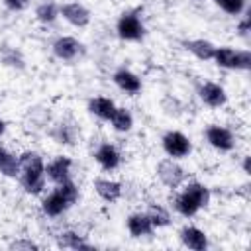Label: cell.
<instances>
[{
	"mask_svg": "<svg viewBox=\"0 0 251 251\" xmlns=\"http://www.w3.org/2000/svg\"><path fill=\"white\" fill-rule=\"evenodd\" d=\"M182 45H184V49H186L188 53H192V55H194L196 59H200V61H212L214 51H216V45H214L212 41L204 39V37L186 39Z\"/></svg>",
	"mask_w": 251,
	"mask_h": 251,
	"instance_id": "obj_18",
	"label": "cell"
},
{
	"mask_svg": "<svg viewBox=\"0 0 251 251\" xmlns=\"http://www.w3.org/2000/svg\"><path fill=\"white\" fill-rule=\"evenodd\" d=\"M71 169H73V161L67 155H57L45 165V178H49L55 184L65 182L71 178Z\"/></svg>",
	"mask_w": 251,
	"mask_h": 251,
	"instance_id": "obj_10",
	"label": "cell"
},
{
	"mask_svg": "<svg viewBox=\"0 0 251 251\" xmlns=\"http://www.w3.org/2000/svg\"><path fill=\"white\" fill-rule=\"evenodd\" d=\"M59 14L71 25H75V27H86L90 24V12H88V8H84L78 2H69V4L59 6Z\"/></svg>",
	"mask_w": 251,
	"mask_h": 251,
	"instance_id": "obj_12",
	"label": "cell"
},
{
	"mask_svg": "<svg viewBox=\"0 0 251 251\" xmlns=\"http://www.w3.org/2000/svg\"><path fill=\"white\" fill-rule=\"evenodd\" d=\"M249 159H251L249 155L243 157V165H241V167H243V173H245V175H249Z\"/></svg>",
	"mask_w": 251,
	"mask_h": 251,
	"instance_id": "obj_31",
	"label": "cell"
},
{
	"mask_svg": "<svg viewBox=\"0 0 251 251\" xmlns=\"http://www.w3.org/2000/svg\"><path fill=\"white\" fill-rule=\"evenodd\" d=\"M212 61L222 69L231 71H249L251 69V51L249 49H233L229 45L216 47Z\"/></svg>",
	"mask_w": 251,
	"mask_h": 251,
	"instance_id": "obj_3",
	"label": "cell"
},
{
	"mask_svg": "<svg viewBox=\"0 0 251 251\" xmlns=\"http://www.w3.org/2000/svg\"><path fill=\"white\" fill-rule=\"evenodd\" d=\"M161 145H163V151L171 157V159H184L190 155L192 151V143L190 139L182 133V131H176V129H171L163 135L161 139Z\"/></svg>",
	"mask_w": 251,
	"mask_h": 251,
	"instance_id": "obj_5",
	"label": "cell"
},
{
	"mask_svg": "<svg viewBox=\"0 0 251 251\" xmlns=\"http://www.w3.org/2000/svg\"><path fill=\"white\" fill-rule=\"evenodd\" d=\"M2 61H4V65H8V67L24 69V59H22V55H20L16 49H4V51H2Z\"/></svg>",
	"mask_w": 251,
	"mask_h": 251,
	"instance_id": "obj_27",
	"label": "cell"
},
{
	"mask_svg": "<svg viewBox=\"0 0 251 251\" xmlns=\"http://www.w3.org/2000/svg\"><path fill=\"white\" fill-rule=\"evenodd\" d=\"M210 200H212L210 188L202 182L192 180L175 196V210L184 218H192L202 208H208Z\"/></svg>",
	"mask_w": 251,
	"mask_h": 251,
	"instance_id": "obj_2",
	"label": "cell"
},
{
	"mask_svg": "<svg viewBox=\"0 0 251 251\" xmlns=\"http://www.w3.org/2000/svg\"><path fill=\"white\" fill-rule=\"evenodd\" d=\"M180 241H182L184 247L194 249V251H204L210 245L208 243V235L196 226H184L180 229Z\"/></svg>",
	"mask_w": 251,
	"mask_h": 251,
	"instance_id": "obj_16",
	"label": "cell"
},
{
	"mask_svg": "<svg viewBox=\"0 0 251 251\" xmlns=\"http://www.w3.org/2000/svg\"><path fill=\"white\" fill-rule=\"evenodd\" d=\"M198 96H200V100H202L206 106H210V108H222V106H226V102H227V94H226L224 86H220L218 82H210V80L200 84Z\"/></svg>",
	"mask_w": 251,
	"mask_h": 251,
	"instance_id": "obj_11",
	"label": "cell"
},
{
	"mask_svg": "<svg viewBox=\"0 0 251 251\" xmlns=\"http://www.w3.org/2000/svg\"><path fill=\"white\" fill-rule=\"evenodd\" d=\"M157 176L167 188L175 190L186 180V171H184V167L180 163H176V159L167 157L157 165Z\"/></svg>",
	"mask_w": 251,
	"mask_h": 251,
	"instance_id": "obj_6",
	"label": "cell"
},
{
	"mask_svg": "<svg viewBox=\"0 0 251 251\" xmlns=\"http://www.w3.org/2000/svg\"><path fill=\"white\" fill-rule=\"evenodd\" d=\"M94 161L104 169V171H116L122 163V155L116 145L112 143H100L94 151Z\"/></svg>",
	"mask_w": 251,
	"mask_h": 251,
	"instance_id": "obj_13",
	"label": "cell"
},
{
	"mask_svg": "<svg viewBox=\"0 0 251 251\" xmlns=\"http://www.w3.org/2000/svg\"><path fill=\"white\" fill-rule=\"evenodd\" d=\"M53 53L57 59L61 61H76L82 53H84V45L76 39V37H71V35H63V37H57L55 43H53Z\"/></svg>",
	"mask_w": 251,
	"mask_h": 251,
	"instance_id": "obj_9",
	"label": "cell"
},
{
	"mask_svg": "<svg viewBox=\"0 0 251 251\" xmlns=\"http://www.w3.org/2000/svg\"><path fill=\"white\" fill-rule=\"evenodd\" d=\"M71 206H73L71 198L61 190L59 184H55V188H53L47 196H43V200H41V212H43L45 216H49V218H59V216L65 214Z\"/></svg>",
	"mask_w": 251,
	"mask_h": 251,
	"instance_id": "obj_7",
	"label": "cell"
},
{
	"mask_svg": "<svg viewBox=\"0 0 251 251\" xmlns=\"http://www.w3.org/2000/svg\"><path fill=\"white\" fill-rule=\"evenodd\" d=\"M214 4L227 16H241L247 8V0H214Z\"/></svg>",
	"mask_w": 251,
	"mask_h": 251,
	"instance_id": "obj_26",
	"label": "cell"
},
{
	"mask_svg": "<svg viewBox=\"0 0 251 251\" xmlns=\"http://www.w3.org/2000/svg\"><path fill=\"white\" fill-rule=\"evenodd\" d=\"M116 31H118V37L124 41H141L145 35V25L135 10H127L118 18Z\"/></svg>",
	"mask_w": 251,
	"mask_h": 251,
	"instance_id": "obj_4",
	"label": "cell"
},
{
	"mask_svg": "<svg viewBox=\"0 0 251 251\" xmlns=\"http://www.w3.org/2000/svg\"><path fill=\"white\" fill-rule=\"evenodd\" d=\"M112 80H114V84H116L120 90L127 92V94H137V92L141 90V78H139L135 73H131L129 69H126V67L118 69V71L112 75Z\"/></svg>",
	"mask_w": 251,
	"mask_h": 251,
	"instance_id": "obj_17",
	"label": "cell"
},
{
	"mask_svg": "<svg viewBox=\"0 0 251 251\" xmlns=\"http://www.w3.org/2000/svg\"><path fill=\"white\" fill-rule=\"evenodd\" d=\"M116 108H118L116 102L112 98H108V96H94V98L88 100V112L92 116L104 120V122H108L112 118V114H114Z\"/></svg>",
	"mask_w": 251,
	"mask_h": 251,
	"instance_id": "obj_19",
	"label": "cell"
},
{
	"mask_svg": "<svg viewBox=\"0 0 251 251\" xmlns=\"http://www.w3.org/2000/svg\"><path fill=\"white\" fill-rule=\"evenodd\" d=\"M18 176L27 194H41L45 188V163L37 151H24L18 157Z\"/></svg>",
	"mask_w": 251,
	"mask_h": 251,
	"instance_id": "obj_1",
	"label": "cell"
},
{
	"mask_svg": "<svg viewBox=\"0 0 251 251\" xmlns=\"http://www.w3.org/2000/svg\"><path fill=\"white\" fill-rule=\"evenodd\" d=\"M206 141L214 149H218L222 153H227V151H231L235 147L233 131L229 127H226V126H220V124H212V126L206 127Z\"/></svg>",
	"mask_w": 251,
	"mask_h": 251,
	"instance_id": "obj_8",
	"label": "cell"
},
{
	"mask_svg": "<svg viewBox=\"0 0 251 251\" xmlns=\"http://www.w3.org/2000/svg\"><path fill=\"white\" fill-rule=\"evenodd\" d=\"M126 226H127L129 235L135 237V239L145 237V235H151L155 231V227H153V224H151V220L147 218L145 212H133V214H129Z\"/></svg>",
	"mask_w": 251,
	"mask_h": 251,
	"instance_id": "obj_14",
	"label": "cell"
},
{
	"mask_svg": "<svg viewBox=\"0 0 251 251\" xmlns=\"http://www.w3.org/2000/svg\"><path fill=\"white\" fill-rule=\"evenodd\" d=\"M4 133H6V122H4L2 118H0V137H2Z\"/></svg>",
	"mask_w": 251,
	"mask_h": 251,
	"instance_id": "obj_32",
	"label": "cell"
},
{
	"mask_svg": "<svg viewBox=\"0 0 251 251\" xmlns=\"http://www.w3.org/2000/svg\"><path fill=\"white\" fill-rule=\"evenodd\" d=\"M57 243H59L61 247H67V249H76V251L94 249V245H90V243L86 241V237H84V235H80V233H76V231H71V229H69V231L59 233Z\"/></svg>",
	"mask_w": 251,
	"mask_h": 251,
	"instance_id": "obj_20",
	"label": "cell"
},
{
	"mask_svg": "<svg viewBox=\"0 0 251 251\" xmlns=\"http://www.w3.org/2000/svg\"><path fill=\"white\" fill-rule=\"evenodd\" d=\"M235 31H237L241 37L247 39V37H249V31H251V20H249L247 16H243V18L237 22V29H235Z\"/></svg>",
	"mask_w": 251,
	"mask_h": 251,
	"instance_id": "obj_30",
	"label": "cell"
},
{
	"mask_svg": "<svg viewBox=\"0 0 251 251\" xmlns=\"http://www.w3.org/2000/svg\"><path fill=\"white\" fill-rule=\"evenodd\" d=\"M108 122H110L112 127H114L116 131H120V133H127V131L133 127V116H131V112H129L127 108H116L114 114H112V118H110Z\"/></svg>",
	"mask_w": 251,
	"mask_h": 251,
	"instance_id": "obj_21",
	"label": "cell"
},
{
	"mask_svg": "<svg viewBox=\"0 0 251 251\" xmlns=\"http://www.w3.org/2000/svg\"><path fill=\"white\" fill-rule=\"evenodd\" d=\"M57 143H73L75 137H76V127L73 124H67V122H61L59 126H55L53 133H51Z\"/></svg>",
	"mask_w": 251,
	"mask_h": 251,
	"instance_id": "obj_25",
	"label": "cell"
},
{
	"mask_svg": "<svg viewBox=\"0 0 251 251\" xmlns=\"http://www.w3.org/2000/svg\"><path fill=\"white\" fill-rule=\"evenodd\" d=\"M10 249H16V251H31V249H39V245L31 239H16L8 245Z\"/></svg>",
	"mask_w": 251,
	"mask_h": 251,
	"instance_id": "obj_28",
	"label": "cell"
},
{
	"mask_svg": "<svg viewBox=\"0 0 251 251\" xmlns=\"http://www.w3.org/2000/svg\"><path fill=\"white\" fill-rule=\"evenodd\" d=\"M59 16H61L59 14V6L55 2H43V4H39L35 8V18L41 24H53Z\"/></svg>",
	"mask_w": 251,
	"mask_h": 251,
	"instance_id": "obj_24",
	"label": "cell"
},
{
	"mask_svg": "<svg viewBox=\"0 0 251 251\" xmlns=\"http://www.w3.org/2000/svg\"><path fill=\"white\" fill-rule=\"evenodd\" d=\"M92 186H94L96 194H98L102 200L110 202V204L118 202V200L122 198V192H124V188H122V182H118V180H112V178H94Z\"/></svg>",
	"mask_w": 251,
	"mask_h": 251,
	"instance_id": "obj_15",
	"label": "cell"
},
{
	"mask_svg": "<svg viewBox=\"0 0 251 251\" xmlns=\"http://www.w3.org/2000/svg\"><path fill=\"white\" fill-rule=\"evenodd\" d=\"M145 214H147V218L151 220V224H153L155 229L167 227V226L171 224V214H169V210H167L165 206H161V204H151V206L145 210Z\"/></svg>",
	"mask_w": 251,
	"mask_h": 251,
	"instance_id": "obj_22",
	"label": "cell"
},
{
	"mask_svg": "<svg viewBox=\"0 0 251 251\" xmlns=\"http://www.w3.org/2000/svg\"><path fill=\"white\" fill-rule=\"evenodd\" d=\"M4 6L12 12H24L27 6H29V0H2Z\"/></svg>",
	"mask_w": 251,
	"mask_h": 251,
	"instance_id": "obj_29",
	"label": "cell"
},
{
	"mask_svg": "<svg viewBox=\"0 0 251 251\" xmlns=\"http://www.w3.org/2000/svg\"><path fill=\"white\" fill-rule=\"evenodd\" d=\"M0 173L4 176H18V157L0 145Z\"/></svg>",
	"mask_w": 251,
	"mask_h": 251,
	"instance_id": "obj_23",
	"label": "cell"
}]
</instances>
